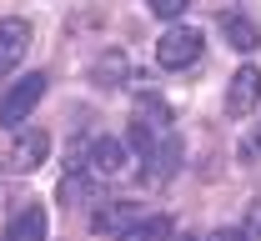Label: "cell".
<instances>
[{"instance_id":"cell-1","label":"cell","mask_w":261,"mask_h":241,"mask_svg":"<svg viewBox=\"0 0 261 241\" xmlns=\"http://www.w3.org/2000/svg\"><path fill=\"white\" fill-rule=\"evenodd\" d=\"M171 121H176V116H171V105H166L161 96H141V101H136V121H130V146L146 156L156 141H166L176 131Z\"/></svg>"},{"instance_id":"cell-2","label":"cell","mask_w":261,"mask_h":241,"mask_svg":"<svg viewBox=\"0 0 261 241\" xmlns=\"http://www.w3.org/2000/svg\"><path fill=\"white\" fill-rule=\"evenodd\" d=\"M75 166L91 176V181H121L130 171V156H126V146L116 136H96L86 146V161H75Z\"/></svg>"},{"instance_id":"cell-3","label":"cell","mask_w":261,"mask_h":241,"mask_svg":"<svg viewBox=\"0 0 261 241\" xmlns=\"http://www.w3.org/2000/svg\"><path fill=\"white\" fill-rule=\"evenodd\" d=\"M40 96H45V75H40V70H25V75L5 91V101H0V126H5V131H15L35 105H40Z\"/></svg>"},{"instance_id":"cell-4","label":"cell","mask_w":261,"mask_h":241,"mask_svg":"<svg viewBox=\"0 0 261 241\" xmlns=\"http://www.w3.org/2000/svg\"><path fill=\"white\" fill-rule=\"evenodd\" d=\"M201 45H206V35L196 31V25H176V31H166L156 40V61L166 70H186V66L201 61Z\"/></svg>"},{"instance_id":"cell-5","label":"cell","mask_w":261,"mask_h":241,"mask_svg":"<svg viewBox=\"0 0 261 241\" xmlns=\"http://www.w3.org/2000/svg\"><path fill=\"white\" fill-rule=\"evenodd\" d=\"M31 40H35L31 20H20V15H5V20H0V75H10V70L25 61Z\"/></svg>"},{"instance_id":"cell-6","label":"cell","mask_w":261,"mask_h":241,"mask_svg":"<svg viewBox=\"0 0 261 241\" xmlns=\"http://www.w3.org/2000/svg\"><path fill=\"white\" fill-rule=\"evenodd\" d=\"M261 105V70L256 66H241L236 75H231V86H226V116H251Z\"/></svg>"},{"instance_id":"cell-7","label":"cell","mask_w":261,"mask_h":241,"mask_svg":"<svg viewBox=\"0 0 261 241\" xmlns=\"http://www.w3.org/2000/svg\"><path fill=\"white\" fill-rule=\"evenodd\" d=\"M45 156H50V136H45V131H20L15 151H10V166H15V171H40Z\"/></svg>"},{"instance_id":"cell-8","label":"cell","mask_w":261,"mask_h":241,"mask_svg":"<svg viewBox=\"0 0 261 241\" xmlns=\"http://www.w3.org/2000/svg\"><path fill=\"white\" fill-rule=\"evenodd\" d=\"M171 236H176L171 216H136V221H130L116 241H171Z\"/></svg>"},{"instance_id":"cell-9","label":"cell","mask_w":261,"mask_h":241,"mask_svg":"<svg viewBox=\"0 0 261 241\" xmlns=\"http://www.w3.org/2000/svg\"><path fill=\"white\" fill-rule=\"evenodd\" d=\"M136 216H141V211L130 206V201H111V206H100L96 216H91V226H96V231H106V236H121Z\"/></svg>"},{"instance_id":"cell-10","label":"cell","mask_w":261,"mask_h":241,"mask_svg":"<svg viewBox=\"0 0 261 241\" xmlns=\"http://www.w3.org/2000/svg\"><path fill=\"white\" fill-rule=\"evenodd\" d=\"M5 241H45V206H25L5 226Z\"/></svg>"},{"instance_id":"cell-11","label":"cell","mask_w":261,"mask_h":241,"mask_svg":"<svg viewBox=\"0 0 261 241\" xmlns=\"http://www.w3.org/2000/svg\"><path fill=\"white\" fill-rule=\"evenodd\" d=\"M221 35H226V45H236L241 56L261 45V31L251 25V20H246V15H226V20H221Z\"/></svg>"},{"instance_id":"cell-12","label":"cell","mask_w":261,"mask_h":241,"mask_svg":"<svg viewBox=\"0 0 261 241\" xmlns=\"http://www.w3.org/2000/svg\"><path fill=\"white\" fill-rule=\"evenodd\" d=\"M96 86H100V91L126 86V56H121V50H106V56L96 61Z\"/></svg>"},{"instance_id":"cell-13","label":"cell","mask_w":261,"mask_h":241,"mask_svg":"<svg viewBox=\"0 0 261 241\" xmlns=\"http://www.w3.org/2000/svg\"><path fill=\"white\" fill-rule=\"evenodd\" d=\"M86 191H91V176H86V171H81V166H75V171H70V176H65V181H61V191H56V196H61L65 206H70V201H81Z\"/></svg>"},{"instance_id":"cell-14","label":"cell","mask_w":261,"mask_h":241,"mask_svg":"<svg viewBox=\"0 0 261 241\" xmlns=\"http://www.w3.org/2000/svg\"><path fill=\"white\" fill-rule=\"evenodd\" d=\"M186 5H191V0H151V15H161V20H181Z\"/></svg>"},{"instance_id":"cell-15","label":"cell","mask_w":261,"mask_h":241,"mask_svg":"<svg viewBox=\"0 0 261 241\" xmlns=\"http://www.w3.org/2000/svg\"><path fill=\"white\" fill-rule=\"evenodd\" d=\"M206 241H251L246 231H236V226H221V231H211Z\"/></svg>"},{"instance_id":"cell-16","label":"cell","mask_w":261,"mask_h":241,"mask_svg":"<svg viewBox=\"0 0 261 241\" xmlns=\"http://www.w3.org/2000/svg\"><path fill=\"white\" fill-rule=\"evenodd\" d=\"M251 151H261V131H256V146H251Z\"/></svg>"},{"instance_id":"cell-17","label":"cell","mask_w":261,"mask_h":241,"mask_svg":"<svg viewBox=\"0 0 261 241\" xmlns=\"http://www.w3.org/2000/svg\"><path fill=\"white\" fill-rule=\"evenodd\" d=\"M181 241H196V236H181Z\"/></svg>"}]
</instances>
